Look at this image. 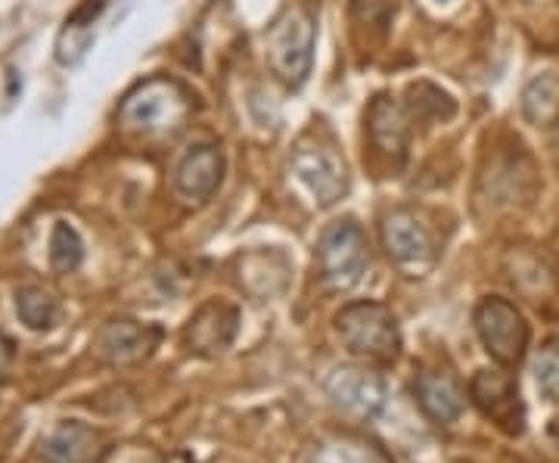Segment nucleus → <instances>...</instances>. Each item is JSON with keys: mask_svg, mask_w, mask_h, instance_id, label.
<instances>
[{"mask_svg": "<svg viewBox=\"0 0 559 463\" xmlns=\"http://www.w3.org/2000/svg\"><path fill=\"white\" fill-rule=\"evenodd\" d=\"M193 112L190 94L171 79H150L138 84L119 109L121 128L138 138H175Z\"/></svg>", "mask_w": 559, "mask_h": 463, "instance_id": "1", "label": "nucleus"}, {"mask_svg": "<svg viewBox=\"0 0 559 463\" xmlns=\"http://www.w3.org/2000/svg\"><path fill=\"white\" fill-rule=\"evenodd\" d=\"M308 463H382L380 454L370 444L358 439H330L314 448Z\"/></svg>", "mask_w": 559, "mask_h": 463, "instance_id": "18", "label": "nucleus"}, {"mask_svg": "<svg viewBox=\"0 0 559 463\" xmlns=\"http://www.w3.org/2000/svg\"><path fill=\"white\" fill-rule=\"evenodd\" d=\"M342 345L367 361H395L401 352V330L395 314L382 302H352L336 314Z\"/></svg>", "mask_w": 559, "mask_h": 463, "instance_id": "3", "label": "nucleus"}, {"mask_svg": "<svg viewBox=\"0 0 559 463\" xmlns=\"http://www.w3.org/2000/svg\"><path fill=\"white\" fill-rule=\"evenodd\" d=\"M16 314L28 330H53L62 318L60 299L44 286H22L16 293Z\"/></svg>", "mask_w": 559, "mask_h": 463, "instance_id": "16", "label": "nucleus"}, {"mask_svg": "<svg viewBox=\"0 0 559 463\" xmlns=\"http://www.w3.org/2000/svg\"><path fill=\"white\" fill-rule=\"evenodd\" d=\"M522 112L532 124H550L559 119V75L547 72L528 81L522 91Z\"/></svg>", "mask_w": 559, "mask_h": 463, "instance_id": "17", "label": "nucleus"}, {"mask_svg": "<svg viewBox=\"0 0 559 463\" xmlns=\"http://www.w3.org/2000/svg\"><path fill=\"white\" fill-rule=\"evenodd\" d=\"M469 395L488 420L507 432V436H522L525 429V404L520 399V385L513 373L503 370H479L469 385Z\"/></svg>", "mask_w": 559, "mask_h": 463, "instance_id": "8", "label": "nucleus"}, {"mask_svg": "<svg viewBox=\"0 0 559 463\" xmlns=\"http://www.w3.org/2000/svg\"><path fill=\"white\" fill-rule=\"evenodd\" d=\"M159 343V330L134 321V318H112L94 336V355L106 364H134L146 358Z\"/></svg>", "mask_w": 559, "mask_h": 463, "instance_id": "11", "label": "nucleus"}, {"mask_svg": "<svg viewBox=\"0 0 559 463\" xmlns=\"http://www.w3.org/2000/svg\"><path fill=\"white\" fill-rule=\"evenodd\" d=\"M323 389L330 402L352 417H377L385 407V383L380 373L367 367H336Z\"/></svg>", "mask_w": 559, "mask_h": 463, "instance_id": "10", "label": "nucleus"}, {"mask_svg": "<svg viewBox=\"0 0 559 463\" xmlns=\"http://www.w3.org/2000/svg\"><path fill=\"white\" fill-rule=\"evenodd\" d=\"M10 364H13V343L0 333V380L7 377V370H10Z\"/></svg>", "mask_w": 559, "mask_h": 463, "instance_id": "21", "label": "nucleus"}, {"mask_svg": "<svg viewBox=\"0 0 559 463\" xmlns=\"http://www.w3.org/2000/svg\"><path fill=\"white\" fill-rule=\"evenodd\" d=\"M240 330V311L227 302H205L183 327V343L190 352L215 358L230 348Z\"/></svg>", "mask_w": 559, "mask_h": 463, "instance_id": "12", "label": "nucleus"}, {"mask_svg": "<svg viewBox=\"0 0 559 463\" xmlns=\"http://www.w3.org/2000/svg\"><path fill=\"white\" fill-rule=\"evenodd\" d=\"M382 242H385L389 259L411 277H423L436 264V240H432L429 227L407 209L385 215Z\"/></svg>", "mask_w": 559, "mask_h": 463, "instance_id": "7", "label": "nucleus"}, {"mask_svg": "<svg viewBox=\"0 0 559 463\" xmlns=\"http://www.w3.org/2000/svg\"><path fill=\"white\" fill-rule=\"evenodd\" d=\"M289 168L293 175L305 183V190L314 197L318 205H333L336 200L345 197L348 190V171H345V162L340 159V153L333 146L320 141H301L293 156H289Z\"/></svg>", "mask_w": 559, "mask_h": 463, "instance_id": "6", "label": "nucleus"}, {"mask_svg": "<svg viewBox=\"0 0 559 463\" xmlns=\"http://www.w3.org/2000/svg\"><path fill=\"white\" fill-rule=\"evenodd\" d=\"M40 451L47 463H97L103 454V436L94 426L69 420L44 439Z\"/></svg>", "mask_w": 559, "mask_h": 463, "instance_id": "14", "label": "nucleus"}, {"mask_svg": "<svg viewBox=\"0 0 559 463\" xmlns=\"http://www.w3.org/2000/svg\"><path fill=\"white\" fill-rule=\"evenodd\" d=\"M131 463H159L156 458H138V461H131Z\"/></svg>", "mask_w": 559, "mask_h": 463, "instance_id": "22", "label": "nucleus"}, {"mask_svg": "<svg viewBox=\"0 0 559 463\" xmlns=\"http://www.w3.org/2000/svg\"><path fill=\"white\" fill-rule=\"evenodd\" d=\"M318 264L326 289L345 293L358 286L367 271V237L358 224L352 218L330 224L318 240Z\"/></svg>", "mask_w": 559, "mask_h": 463, "instance_id": "4", "label": "nucleus"}, {"mask_svg": "<svg viewBox=\"0 0 559 463\" xmlns=\"http://www.w3.org/2000/svg\"><path fill=\"white\" fill-rule=\"evenodd\" d=\"M367 131L377 150L389 156H404L407 146V119L404 109L392 97H377L370 112H367Z\"/></svg>", "mask_w": 559, "mask_h": 463, "instance_id": "15", "label": "nucleus"}, {"mask_svg": "<svg viewBox=\"0 0 559 463\" xmlns=\"http://www.w3.org/2000/svg\"><path fill=\"white\" fill-rule=\"evenodd\" d=\"M84 259V246H81V237L75 234V227H69L66 222H60L53 227V237H50V264L69 274L75 271Z\"/></svg>", "mask_w": 559, "mask_h": 463, "instance_id": "19", "label": "nucleus"}, {"mask_svg": "<svg viewBox=\"0 0 559 463\" xmlns=\"http://www.w3.org/2000/svg\"><path fill=\"white\" fill-rule=\"evenodd\" d=\"M318 22L308 7H286L267 32V66L286 87H301L314 66Z\"/></svg>", "mask_w": 559, "mask_h": 463, "instance_id": "2", "label": "nucleus"}, {"mask_svg": "<svg viewBox=\"0 0 559 463\" xmlns=\"http://www.w3.org/2000/svg\"><path fill=\"white\" fill-rule=\"evenodd\" d=\"M535 380L550 402H559V345L540 348V355L535 358Z\"/></svg>", "mask_w": 559, "mask_h": 463, "instance_id": "20", "label": "nucleus"}, {"mask_svg": "<svg viewBox=\"0 0 559 463\" xmlns=\"http://www.w3.org/2000/svg\"><path fill=\"white\" fill-rule=\"evenodd\" d=\"M476 333H479L485 352L500 364V367H516L525 358L528 348V323L522 311L507 299H481L476 314Z\"/></svg>", "mask_w": 559, "mask_h": 463, "instance_id": "5", "label": "nucleus"}, {"mask_svg": "<svg viewBox=\"0 0 559 463\" xmlns=\"http://www.w3.org/2000/svg\"><path fill=\"white\" fill-rule=\"evenodd\" d=\"M224 178V153L218 143H197L180 156L175 168V193L187 205H205L218 193Z\"/></svg>", "mask_w": 559, "mask_h": 463, "instance_id": "9", "label": "nucleus"}, {"mask_svg": "<svg viewBox=\"0 0 559 463\" xmlns=\"http://www.w3.org/2000/svg\"><path fill=\"white\" fill-rule=\"evenodd\" d=\"M414 395H417V404L423 407V414L439 426L457 424L463 407H466L463 389L444 370H423L417 377V383H414Z\"/></svg>", "mask_w": 559, "mask_h": 463, "instance_id": "13", "label": "nucleus"}]
</instances>
